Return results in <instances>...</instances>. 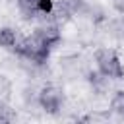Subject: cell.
<instances>
[{"mask_svg":"<svg viewBox=\"0 0 124 124\" xmlns=\"http://www.w3.org/2000/svg\"><path fill=\"white\" fill-rule=\"evenodd\" d=\"M50 50H52V46H50L35 29H33L31 35L19 39L17 45H16V48H14V52H16L21 60L29 62L31 66H43V64L48 60Z\"/></svg>","mask_w":124,"mask_h":124,"instance_id":"1","label":"cell"},{"mask_svg":"<svg viewBox=\"0 0 124 124\" xmlns=\"http://www.w3.org/2000/svg\"><path fill=\"white\" fill-rule=\"evenodd\" d=\"M95 64H97V70L108 79H122L124 78V64L114 48L103 46V48L95 50Z\"/></svg>","mask_w":124,"mask_h":124,"instance_id":"2","label":"cell"},{"mask_svg":"<svg viewBox=\"0 0 124 124\" xmlns=\"http://www.w3.org/2000/svg\"><path fill=\"white\" fill-rule=\"evenodd\" d=\"M54 2L58 6H62L64 10H68L72 16H81L83 10H85V6H87L85 0H54Z\"/></svg>","mask_w":124,"mask_h":124,"instance_id":"6","label":"cell"},{"mask_svg":"<svg viewBox=\"0 0 124 124\" xmlns=\"http://www.w3.org/2000/svg\"><path fill=\"white\" fill-rule=\"evenodd\" d=\"M108 33H110L114 39L124 41V16H122V14H120L118 17H114V19L108 21Z\"/></svg>","mask_w":124,"mask_h":124,"instance_id":"7","label":"cell"},{"mask_svg":"<svg viewBox=\"0 0 124 124\" xmlns=\"http://www.w3.org/2000/svg\"><path fill=\"white\" fill-rule=\"evenodd\" d=\"M108 118H110L108 112H105V110H93V112L85 114V116L79 118V120H81V122H97V120H108Z\"/></svg>","mask_w":124,"mask_h":124,"instance_id":"10","label":"cell"},{"mask_svg":"<svg viewBox=\"0 0 124 124\" xmlns=\"http://www.w3.org/2000/svg\"><path fill=\"white\" fill-rule=\"evenodd\" d=\"M110 110L124 118V89L114 91V95L110 97Z\"/></svg>","mask_w":124,"mask_h":124,"instance_id":"8","label":"cell"},{"mask_svg":"<svg viewBox=\"0 0 124 124\" xmlns=\"http://www.w3.org/2000/svg\"><path fill=\"white\" fill-rule=\"evenodd\" d=\"M112 8H114L118 14L124 16V0H112Z\"/></svg>","mask_w":124,"mask_h":124,"instance_id":"12","label":"cell"},{"mask_svg":"<svg viewBox=\"0 0 124 124\" xmlns=\"http://www.w3.org/2000/svg\"><path fill=\"white\" fill-rule=\"evenodd\" d=\"M17 10L25 19L41 17V0H17Z\"/></svg>","mask_w":124,"mask_h":124,"instance_id":"4","label":"cell"},{"mask_svg":"<svg viewBox=\"0 0 124 124\" xmlns=\"http://www.w3.org/2000/svg\"><path fill=\"white\" fill-rule=\"evenodd\" d=\"M37 105L48 112V114H56L60 112L62 105H64V91L58 85H43L37 91Z\"/></svg>","mask_w":124,"mask_h":124,"instance_id":"3","label":"cell"},{"mask_svg":"<svg viewBox=\"0 0 124 124\" xmlns=\"http://www.w3.org/2000/svg\"><path fill=\"white\" fill-rule=\"evenodd\" d=\"M17 41H19V37H17V31L14 27H2L0 29V46H4L8 50H14Z\"/></svg>","mask_w":124,"mask_h":124,"instance_id":"5","label":"cell"},{"mask_svg":"<svg viewBox=\"0 0 124 124\" xmlns=\"http://www.w3.org/2000/svg\"><path fill=\"white\" fill-rule=\"evenodd\" d=\"M10 89H12L10 79H8L6 76H2V74H0V101H6V99H8Z\"/></svg>","mask_w":124,"mask_h":124,"instance_id":"11","label":"cell"},{"mask_svg":"<svg viewBox=\"0 0 124 124\" xmlns=\"http://www.w3.org/2000/svg\"><path fill=\"white\" fill-rule=\"evenodd\" d=\"M16 118V112L10 108L6 101H0V122H12Z\"/></svg>","mask_w":124,"mask_h":124,"instance_id":"9","label":"cell"}]
</instances>
